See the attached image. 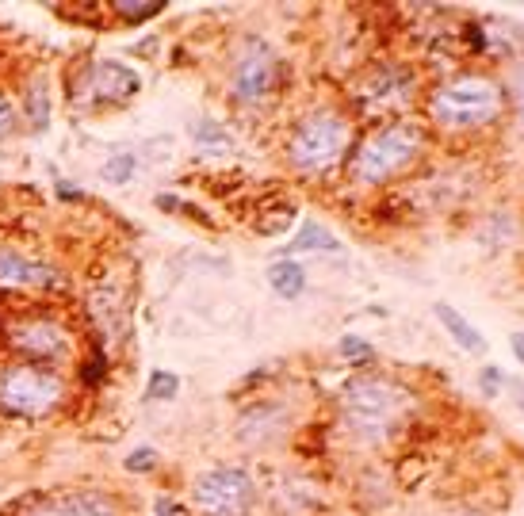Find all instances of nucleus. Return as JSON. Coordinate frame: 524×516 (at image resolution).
<instances>
[{
  "label": "nucleus",
  "instance_id": "nucleus-1",
  "mask_svg": "<svg viewBox=\"0 0 524 516\" xmlns=\"http://www.w3.org/2000/svg\"><path fill=\"white\" fill-rule=\"evenodd\" d=\"M414 390L387 375H356L341 394V421L364 444H387L414 417Z\"/></svg>",
  "mask_w": 524,
  "mask_h": 516
},
{
  "label": "nucleus",
  "instance_id": "nucleus-2",
  "mask_svg": "<svg viewBox=\"0 0 524 516\" xmlns=\"http://www.w3.org/2000/svg\"><path fill=\"white\" fill-rule=\"evenodd\" d=\"M425 111L429 123L448 134L494 127L505 115V88L490 73H456L429 92Z\"/></svg>",
  "mask_w": 524,
  "mask_h": 516
},
{
  "label": "nucleus",
  "instance_id": "nucleus-3",
  "mask_svg": "<svg viewBox=\"0 0 524 516\" xmlns=\"http://www.w3.org/2000/svg\"><path fill=\"white\" fill-rule=\"evenodd\" d=\"M425 153V130L410 119H391L368 130L356 146H352V180L375 188L387 184L394 176L410 172Z\"/></svg>",
  "mask_w": 524,
  "mask_h": 516
},
{
  "label": "nucleus",
  "instance_id": "nucleus-4",
  "mask_svg": "<svg viewBox=\"0 0 524 516\" xmlns=\"http://www.w3.org/2000/svg\"><path fill=\"white\" fill-rule=\"evenodd\" d=\"M352 153V119L345 111H314L306 115L287 138V161L291 169L318 180L333 172Z\"/></svg>",
  "mask_w": 524,
  "mask_h": 516
},
{
  "label": "nucleus",
  "instance_id": "nucleus-5",
  "mask_svg": "<svg viewBox=\"0 0 524 516\" xmlns=\"http://www.w3.org/2000/svg\"><path fill=\"white\" fill-rule=\"evenodd\" d=\"M66 402V379L50 367L12 360L0 367V413L12 421H43Z\"/></svg>",
  "mask_w": 524,
  "mask_h": 516
},
{
  "label": "nucleus",
  "instance_id": "nucleus-6",
  "mask_svg": "<svg viewBox=\"0 0 524 516\" xmlns=\"http://www.w3.org/2000/svg\"><path fill=\"white\" fill-rule=\"evenodd\" d=\"M349 96L360 119H368V123H391V119H398L402 111L414 104L417 77L398 62L372 65V69H364L356 77Z\"/></svg>",
  "mask_w": 524,
  "mask_h": 516
},
{
  "label": "nucleus",
  "instance_id": "nucleus-7",
  "mask_svg": "<svg viewBox=\"0 0 524 516\" xmlns=\"http://www.w3.org/2000/svg\"><path fill=\"white\" fill-rule=\"evenodd\" d=\"M4 341H8L16 360L35 367H50V371H58V367L77 356L73 329L62 318H54V314H27V318L8 322Z\"/></svg>",
  "mask_w": 524,
  "mask_h": 516
},
{
  "label": "nucleus",
  "instance_id": "nucleus-8",
  "mask_svg": "<svg viewBox=\"0 0 524 516\" xmlns=\"http://www.w3.org/2000/svg\"><path fill=\"white\" fill-rule=\"evenodd\" d=\"M142 88V77L134 73L131 65L123 62H88L85 73L69 85V100L77 108H88V111H100V108H123L127 100L138 96Z\"/></svg>",
  "mask_w": 524,
  "mask_h": 516
},
{
  "label": "nucleus",
  "instance_id": "nucleus-9",
  "mask_svg": "<svg viewBox=\"0 0 524 516\" xmlns=\"http://www.w3.org/2000/svg\"><path fill=\"white\" fill-rule=\"evenodd\" d=\"M257 486L241 467H215L192 482V505L199 516H249Z\"/></svg>",
  "mask_w": 524,
  "mask_h": 516
},
{
  "label": "nucleus",
  "instance_id": "nucleus-10",
  "mask_svg": "<svg viewBox=\"0 0 524 516\" xmlns=\"http://www.w3.org/2000/svg\"><path fill=\"white\" fill-rule=\"evenodd\" d=\"M276 88V54L264 39H241L230 62V92L238 104H261Z\"/></svg>",
  "mask_w": 524,
  "mask_h": 516
},
{
  "label": "nucleus",
  "instance_id": "nucleus-11",
  "mask_svg": "<svg viewBox=\"0 0 524 516\" xmlns=\"http://www.w3.org/2000/svg\"><path fill=\"white\" fill-rule=\"evenodd\" d=\"M12 516H123V505L104 490H50L20 501Z\"/></svg>",
  "mask_w": 524,
  "mask_h": 516
},
{
  "label": "nucleus",
  "instance_id": "nucleus-12",
  "mask_svg": "<svg viewBox=\"0 0 524 516\" xmlns=\"http://www.w3.org/2000/svg\"><path fill=\"white\" fill-rule=\"evenodd\" d=\"M58 287L62 272L54 264L0 245V291H58Z\"/></svg>",
  "mask_w": 524,
  "mask_h": 516
},
{
  "label": "nucleus",
  "instance_id": "nucleus-13",
  "mask_svg": "<svg viewBox=\"0 0 524 516\" xmlns=\"http://www.w3.org/2000/svg\"><path fill=\"white\" fill-rule=\"evenodd\" d=\"M433 310H437L440 325L448 329V337L456 341V348H463V352H486V337H482L479 329L467 322V318H463L459 310H452L448 302H437Z\"/></svg>",
  "mask_w": 524,
  "mask_h": 516
},
{
  "label": "nucleus",
  "instance_id": "nucleus-14",
  "mask_svg": "<svg viewBox=\"0 0 524 516\" xmlns=\"http://www.w3.org/2000/svg\"><path fill=\"white\" fill-rule=\"evenodd\" d=\"M268 283L280 299H299L306 287V268L299 260H276V264H268Z\"/></svg>",
  "mask_w": 524,
  "mask_h": 516
},
{
  "label": "nucleus",
  "instance_id": "nucleus-15",
  "mask_svg": "<svg viewBox=\"0 0 524 516\" xmlns=\"http://www.w3.org/2000/svg\"><path fill=\"white\" fill-rule=\"evenodd\" d=\"M337 253L341 249V241L329 234L322 222H314V218H306L303 226H299V234H295V241L287 245V253Z\"/></svg>",
  "mask_w": 524,
  "mask_h": 516
},
{
  "label": "nucleus",
  "instance_id": "nucleus-16",
  "mask_svg": "<svg viewBox=\"0 0 524 516\" xmlns=\"http://www.w3.org/2000/svg\"><path fill=\"white\" fill-rule=\"evenodd\" d=\"M192 138H196L199 150H215V153H226L234 146V138H230V130L222 127L219 119H211V115H203L196 127H192Z\"/></svg>",
  "mask_w": 524,
  "mask_h": 516
},
{
  "label": "nucleus",
  "instance_id": "nucleus-17",
  "mask_svg": "<svg viewBox=\"0 0 524 516\" xmlns=\"http://www.w3.org/2000/svg\"><path fill=\"white\" fill-rule=\"evenodd\" d=\"M27 119H31L35 130L50 127V88H46V77L43 81L35 77V81L27 85Z\"/></svg>",
  "mask_w": 524,
  "mask_h": 516
},
{
  "label": "nucleus",
  "instance_id": "nucleus-18",
  "mask_svg": "<svg viewBox=\"0 0 524 516\" xmlns=\"http://www.w3.org/2000/svg\"><path fill=\"white\" fill-rule=\"evenodd\" d=\"M111 12H115V20L127 23V27H142V23H150L153 16H161V12H165V4H161V0H150V4L115 0V4H111Z\"/></svg>",
  "mask_w": 524,
  "mask_h": 516
},
{
  "label": "nucleus",
  "instance_id": "nucleus-19",
  "mask_svg": "<svg viewBox=\"0 0 524 516\" xmlns=\"http://www.w3.org/2000/svg\"><path fill=\"white\" fill-rule=\"evenodd\" d=\"M176 390H180V379L173 371H150V383H146V398L150 402H173Z\"/></svg>",
  "mask_w": 524,
  "mask_h": 516
},
{
  "label": "nucleus",
  "instance_id": "nucleus-20",
  "mask_svg": "<svg viewBox=\"0 0 524 516\" xmlns=\"http://www.w3.org/2000/svg\"><path fill=\"white\" fill-rule=\"evenodd\" d=\"M134 169H138L134 153H115V157L104 161V172H100V176H104L108 184H127V180L134 176Z\"/></svg>",
  "mask_w": 524,
  "mask_h": 516
},
{
  "label": "nucleus",
  "instance_id": "nucleus-21",
  "mask_svg": "<svg viewBox=\"0 0 524 516\" xmlns=\"http://www.w3.org/2000/svg\"><path fill=\"white\" fill-rule=\"evenodd\" d=\"M337 352L349 360V364H372L375 360V348L364 337H356V333H345L341 344H337Z\"/></svg>",
  "mask_w": 524,
  "mask_h": 516
},
{
  "label": "nucleus",
  "instance_id": "nucleus-22",
  "mask_svg": "<svg viewBox=\"0 0 524 516\" xmlns=\"http://www.w3.org/2000/svg\"><path fill=\"white\" fill-rule=\"evenodd\" d=\"M123 467H127L131 474L153 471V467H157V452H153V448H134V452L127 455V463H123Z\"/></svg>",
  "mask_w": 524,
  "mask_h": 516
},
{
  "label": "nucleus",
  "instance_id": "nucleus-23",
  "mask_svg": "<svg viewBox=\"0 0 524 516\" xmlns=\"http://www.w3.org/2000/svg\"><path fill=\"white\" fill-rule=\"evenodd\" d=\"M16 123H20V115H16V108H12V100H8V96H0V142L16 130Z\"/></svg>",
  "mask_w": 524,
  "mask_h": 516
},
{
  "label": "nucleus",
  "instance_id": "nucleus-24",
  "mask_svg": "<svg viewBox=\"0 0 524 516\" xmlns=\"http://www.w3.org/2000/svg\"><path fill=\"white\" fill-rule=\"evenodd\" d=\"M479 383H482V390L494 398V394H498V383H502V371H498V367H482Z\"/></svg>",
  "mask_w": 524,
  "mask_h": 516
},
{
  "label": "nucleus",
  "instance_id": "nucleus-25",
  "mask_svg": "<svg viewBox=\"0 0 524 516\" xmlns=\"http://www.w3.org/2000/svg\"><path fill=\"white\" fill-rule=\"evenodd\" d=\"M153 509H157V516H180V505H176L173 497H157Z\"/></svg>",
  "mask_w": 524,
  "mask_h": 516
},
{
  "label": "nucleus",
  "instance_id": "nucleus-26",
  "mask_svg": "<svg viewBox=\"0 0 524 516\" xmlns=\"http://www.w3.org/2000/svg\"><path fill=\"white\" fill-rule=\"evenodd\" d=\"M58 195H62V199H66V203H81V199H85V195L77 192V188H69L66 180H58Z\"/></svg>",
  "mask_w": 524,
  "mask_h": 516
},
{
  "label": "nucleus",
  "instance_id": "nucleus-27",
  "mask_svg": "<svg viewBox=\"0 0 524 516\" xmlns=\"http://www.w3.org/2000/svg\"><path fill=\"white\" fill-rule=\"evenodd\" d=\"M509 348H513V356H517V360L524 364V329H521V333H513V337H509Z\"/></svg>",
  "mask_w": 524,
  "mask_h": 516
},
{
  "label": "nucleus",
  "instance_id": "nucleus-28",
  "mask_svg": "<svg viewBox=\"0 0 524 516\" xmlns=\"http://www.w3.org/2000/svg\"><path fill=\"white\" fill-rule=\"evenodd\" d=\"M517 398H521V409H524V383L517 387Z\"/></svg>",
  "mask_w": 524,
  "mask_h": 516
}]
</instances>
